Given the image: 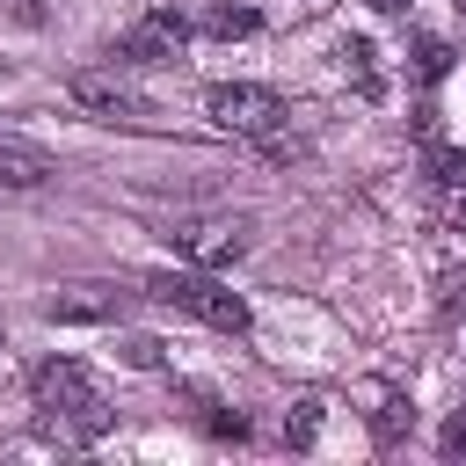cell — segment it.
I'll use <instances>...</instances> for the list:
<instances>
[{
	"label": "cell",
	"mask_w": 466,
	"mask_h": 466,
	"mask_svg": "<svg viewBox=\"0 0 466 466\" xmlns=\"http://www.w3.org/2000/svg\"><path fill=\"white\" fill-rule=\"evenodd\" d=\"M29 393H36V408H44L58 430H73V437H102V430H109V400L95 393L87 364H73V357H44V364L29 371Z\"/></svg>",
	"instance_id": "obj_1"
},
{
	"label": "cell",
	"mask_w": 466,
	"mask_h": 466,
	"mask_svg": "<svg viewBox=\"0 0 466 466\" xmlns=\"http://www.w3.org/2000/svg\"><path fill=\"white\" fill-rule=\"evenodd\" d=\"M146 291H153L160 306H175V313H189V320H204V328H218V335H248V299H240V291H226L218 277H189V269H160V277H146Z\"/></svg>",
	"instance_id": "obj_2"
},
{
	"label": "cell",
	"mask_w": 466,
	"mask_h": 466,
	"mask_svg": "<svg viewBox=\"0 0 466 466\" xmlns=\"http://www.w3.org/2000/svg\"><path fill=\"white\" fill-rule=\"evenodd\" d=\"M204 109H211L218 131H248V138H269V131L291 116L284 95H277V87H255V80H218V87L204 95Z\"/></svg>",
	"instance_id": "obj_3"
},
{
	"label": "cell",
	"mask_w": 466,
	"mask_h": 466,
	"mask_svg": "<svg viewBox=\"0 0 466 466\" xmlns=\"http://www.w3.org/2000/svg\"><path fill=\"white\" fill-rule=\"evenodd\" d=\"M182 44H189V22H182L175 7H153V15H138V22L116 36V58H131V66H175Z\"/></svg>",
	"instance_id": "obj_4"
},
{
	"label": "cell",
	"mask_w": 466,
	"mask_h": 466,
	"mask_svg": "<svg viewBox=\"0 0 466 466\" xmlns=\"http://www.w3.org/2000/svg\"><path fill=\"white\" fill-rule=\"evenodd\" d=\"M73 102L87 116H102V124H146L153 116V102L138 87H124L116 73H73Z\"/></svg>",
	"instance_id": "obj_5"
},
{
	"label": "cell",
	"mask_w": 466,
	"mask_h": 466,
	"mask_svg": "<svg viewBox=\"0 0 466 466\" xmlns=\"http://www.w3.org/2000/svg\"><path fill=\"white\" fill-rule=\"evenodd\" d=\"M44 182H58V160L36 138L0 131V189H44Z\"/></svg>",
	"instance_id": "obj_6"
},
{
	"label": "cell",
	"mask_w": 466,
	"mask_h": 466,
	"mask_svg": "<svg viewBox=\"0 0 466 466\" xmlns=\"http://www.w3.org/2000/svg\"><path fill=\"white\" fill-rule=\"evenodd\" d=\"M175 248L197 255V262H233L248 248V233L240 226H175Z\"/></svg>",
	"instance_id": "obj_7"
},
{
	"label": "cell",
	"mask_w": 466,
	"mask_h": 466,
	"mask_svg": "<svg viewBox=\"0 0 466 466\" xmlns=\"http://www.w3.org/2000/svg\"><path fill=\"white\" fill-rule=\"evenodd\" d=\"M262 22H255V7H211L204 15V36H218V44H233V36H255Z\"/></svg>",
	"instance_id": "obj_8"
},
{
	"label": "cell",
	"mask_w": 466,
	"mask_h": 466,
	"mask_svg": "<svg viewBox=\"0 0 466 466\" xmlns=\"http://www.w3.org/2000/svg\"><path fill=\"white\" fill-rule=\"evenodd\" d=\"M451 73V44L444 36H415V80H444Z\"/></svg>",
	"instance_id": "obj_9"
},
{
	"label": "cell",
	"mask_w": 466,
	"mask_h": 466,
	"mask_svg": "<svg viewBox=\"0 0 466 466\" xmlns=\"http://www.w3.org/2000/svg\"><path fill=\"white\" fill-rule=\"evenodd\" d=\"M408 422H415V408H408V400H400V393H379V408H371V430H379V437H386V444H393V437H400V430H408Z\"/></svg>",
	"instance_id": "obj_10"
},
{
	"label": "cell",
	"mask_w": 466,
	"mask_h": 466,
	"mask_svg": "<svg viewBox=\"0 0 466 466\" xmlns=\"http://www.w3.org/2000/svg\"><path fill=\"white\" fill-rule=\"evenodd\" d=\"M342 73H350L364 95H379V73H371V44H364V36H350V44H342Z\"/></svg>",
	"instance_id": "obj_11"
},
{
	"label": "cell",
	"mask_w": 466,
	"mask_h": 466,
	"mask_svg": "<svg viewBox=\"0 0 466 466\" xmlns=\"http://www.w3.org/2000/svg\"><path fill=\"white\" fill-rule=\"evenodd\" d=\"M313 437H320V400H299L284 415V444H313Z\"/></svg>",
	"instance_id": "obj_12"
},
{
	"label": "cell",
	"mask_w": 466,
	"mask_h": 466,
	"mask_svg": "<svg viewBox=\"0 0 466 466\" xmlns=\"http://www.w3.org/2000/svg\"><path fill=\"white\" fill-rule=\"evenodd\" d=\"M444 459H466V408L444 422Z\"/></svg>",
	"instance_id": "obj_13"
},
{
	"label": "cell",
	"mask_w": 466,
	"mask_h": 466,
	"mask_svg": "<svg viewBox=\"0 0 466 466\" xmlns=\"http://www.w3.org/2000/svg\"><path fill=\"white\" fill-rule=\"evenodd\" d=\"M124 357H131V364H160V342H153V335H131Z\"/></svg>",
	"instance_id": "obj_14"
},
{
	"label": "cell",
	"mask_w": 466,
	"mask_h": 466,
	"mask_svg": "<svg viewBox=\"0 0 466 466\" xmlns=\"http://www.w3.org/2000/svg\"><path fill=\"white\" fill-rule=\"evenodd\" d=\"M364 7H379V15H400V7H408V0H364Z\"/></svg>",
	"instance_id": "obj_15"
},
{
	"label": "cell",
	"mask_w": 466,
	"mask_h": 466,
	"mask_svg": "<svg viewBox=\"0 0 466 466\" xmlns=\"http://www.w3.org/2000/svg\"><path fill=\"white\" fill-rule=\"evenodd\" d=\"M0 342H7V328H0Z\"/></svg>",
	"instance_id": "obj_16"
}]
</instances>
